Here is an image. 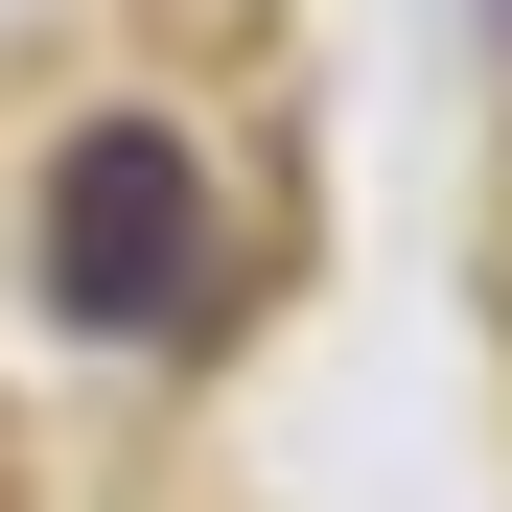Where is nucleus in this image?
<instances>
[{
  "label": "nucleus",
  "instance_id": "f257e3e1",
  "mask_svg": "<svg viewBox=\"0 0 512 512\" xmlns=\"http://www.w3.org/2000/svg\"><path fill=\"white\" fill-rule=\"evenodd\" d=\"M47 303L117 326V350H163V326L210 303V163L163 140V117H94V140L47 163Z\"/></svg>",
  "mask_w": 512,
  "mask_h": 512
}]
</instances>
